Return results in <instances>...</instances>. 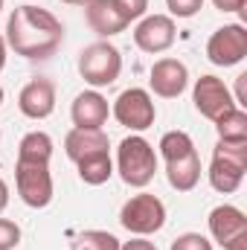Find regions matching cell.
<instances>
[{
	"instance_id": "6da1fadb",
	"label": "cell",
	"mask_w": 247,
	"mask_h": 250,
	"mask_svg": "<svg viewBox=\"0 0 247 250\" xmlns=\"http://www.w3.org/2000/svg\"><path fill=\"white\" fill-rule=\"evenodd\" d=\"M62 21L41 6H18L6 21V47H12L21 59H50L62 47Z\"/></svg>"
},
{
	"instance_id": "7a4b0ae2",
	"label": "cell",
	"mask_w": 247,
	"mask_h": 250,
	"mask_svg": "<svg viewBox=\"0 0 247 250\" xmlns=\"http://www.w3.org/2000/svg\"><path fill=\"white\" fill-rule=\"evenodd\" d=\"M117 172L128 187H148L157 175V154H154V146L140 137V134H131L125 137L117 148Z\"/></svg>"
},
{
	"instance_id": "3957f363",
	"label": "cell",
	"mask_w": 247,
	"mask_h": 250,
	"mask_svg": "<svg viewBox=\"0 0 247 250\" xmlns=\"http://www.w3.org/2000/svg\"><path fill=\"white\" fill-rule=\"evenodd\" d=\"M247 172V143H227L218 140L209 163V187L221 195H230L242 187Z\"/></svg>"
},
{
	"instance_id": "277c9868",
	"label": "cell",
	"mask_w": 247,
	"mask_h": 250,
	"mask_svg": "<svg viewBox=\"0 0 247 250\" xmlns=\"http://www.w3.org/2000/svg\"><path fill=\"white\" fill-rule=\"evenodd\" d=\"M79 73L90 87H108L123 73V56L111 41L87 44L79 53Z\"/></svg>"
},
{
	"instance_id": "5b68a950",
	"label": "cell",
	"mask_w": 247,
	"mask_h": 250,
	"mask_svg": "<svg viewBox=\"0 0 247 250\" xmlns=\"http://www.w3.org/2000/svg\"><path fill=\"white\" fill-rule=\"evenodd\" d=\"M120 224L128 233H134V236H151V233L163 230V224H166V207H163V201L157 195L140 192V195L128 198L123 204Z\"/></svg>"
},
{
	"instance_id": "8992f818",
	"label": "cell",
	"mask_w": 247,
	"mask_h": 250,
	"mask_svg": "<svg viewBox=\"0 0 247 250\" xmlns=\"http://www.w3.org/2000/svg\"><path fill=\"white\" fill-rule=\"evenodd\" d=\"M111 114L117 117V123L131 128V131H145L151 128L154 120H157V108H154V99L148 90L143 87H128L117 96Z\"/></svg>"
},
{
	"instance_id": "52a82bcc",
	"label": "cell",
	"mask_w": 247,
	"mask_h": 250,
	"mask_svg": "<svg viewBox=\"0 0 247 250\" xmlns=\"http://www.w3.org/2000/svg\"><path fill=\"white\" fill-rule=\"evenodd\" d=\"M15 187L26 207L44 209L53 201V175L41 163H15Z\"/></svg>"
},
{
	"instance_id": "ba28073f",
	"label": "cell",
	"mask_w": 247,
	"mask_h": 250,
	"mask_svg": "<svg viewBox=\"0 0 247 250\" xmlns=\"http://www.w3.org/2000/svg\"><path fill=\"white\" fill-rule=\"evenodd\" d=\"M209 233L224 250H247V215L233 204H221L209 212Z\"/></svg>"
},
{
	"instance_id": "9c48e42d",
	"label": "cell",
	"mask_w": 247,
	"mask_h": 250,
	"mask_svg": "<svg viewBox=\"0 0 247 250\" xmlns=\"http://www.w3.org/2000/svg\"><path fill=\"white\" fill-rule=\"evenodd\" d=\"M206 59L215 67H233L247 59V29L242 23H227L215 29L206 41Z\"/></svg>"
},
{
	"instance_id": "30bf717a",
	"label": "cell",
	"mask_w": 247,
	"mask_h": 250,
	"mask_svg": "<svg viewBox=\"0 0 247 250\" xmlns=\"http://www.w3.org/2000/svg\"><path fill=\"white\" fill-rule=\"evenodd\" d=\"M192 102H195L198 114L206 117V120H212V123L218 117H224L227 111L239 108L236 99H233V93H230V87L218 76H201L195 82V87H192Z\"/></svg>"
},
{
	"instance_id": "8fae6325",
	"label": "cell",
	"mask_w": 247,
	"mask_h": 250,
	"mask_svg": "<svg viewBox=\"0 0 247 250\" xmlns=\"http://www.w3.org/2000/svg\"><path fill=\"white\" fill-rule=\"evenodd\" d=\"M178 38V26L169 15H148L134 29V44L143 53H166Z\"/></svg>"
},
{
	"instance_id": "7c38bea8",
	"label": "cell",
	"mask_w": 247,
	"mask_h": 250,
	"mask_svg": "<svg viewBox=\"0 0 247 250\" xmlns=\"http://www.w3.org/2000/svg\"><path fill=\"white\" fill-rule=\"evenodd\" d=\"M18 108L29 120H47L56 111V84L44 76L26 82L21 96H18Z\"/></svg>"
},
{
	"instance_id": "4fadbf2b",
	"label": "cell",
	"mask_w": 247,
	"mask_h": 250,
	"mask_svg": "<svg viewBox=\"0 0 247 250\" xmlns=\"http://www.w3.org/2000/svg\"><path fill=\"white\" fill-rule=\"evenodd\" d=\"M148 84L160 99H178L189 84V70L178 59H160L148 73Z\"/></svg>"
},
{
	"instance_id": "5bb4252c",
	"label": "cell",
	"mask_w": 247,
	"mask_h": 250,
	"mask_svg": "<svg viewBox=\"0 0 247 250\" xmlns=\"http://www.w3.org/2000/svg\"><path fill=\"white\" fill-rule=\"evenodd\" d=\"M108 99L99 93V90H84L73 99V108H70V120L76 128H102L108 123Z\"/></svg>"
},
{
	"instance_id": "9a60e30c",
	"label": "cell",
	"mask_w": 247,
	"mask_h": 250,
	"mask_svg": "<svg viewBox=\"0 0 247 250\" xmlns=\"http://www.w3.org/2000/svg\"><path fill=\"white\" fill-rule=\"evenodd\" d=\"M64 151H67V157L73 163H79L84 157L111 151V140H108V134L102 128H73L64 137Z\"/></svg>"
},
{
	"instance_id": "2e32d148",
	"label": "cell",
	"mask_w": 247,
	"mask_h": 250,
	"mask_svg": "<svg viewBox=\"0 0 247 250\" xmlns=\"http://www.w3.org/2000/svg\"><path fill=\"white\" fill-rule=\"evenodd\" d=\"M84 18H87V26L102 35V38H111V35H120L128 29V21L120 15V9L114 6V0H90L84 6Z\"/></svg>"
},
{
	"instance_id": "e0dca14e",
	"label": "cell",
	"mask_w": 247,
	"mask_h": 250,
	"mask_svg": "<svg viewBox=\"0 0 247 250\" xmlns=\"http://www.w3.org/2000/svg\"><path fill=\"white\" fill-rule=\"evenodd\" d=\"M166 178H169V187L178 189V192H192L201 181V157L198 151H186L181 157H172L166 160Z\"/></svg>"
},
{
	"instance_id": "ac0fdd59",
	"label": "cell",
	"mask_w": 247,
	"mask_h": 250,
	"mask_svg": "<svg viewBox=\"0 0 247 250\" xmlns=\"http://www.w3.org/2000/svg\"><path fill=\"white\" fill-rule=\"evenodd\" d=\"M53 160V137L44 131H29L18 143V163H41L50 166Z\"/></svg>"
},
{
	"instance_id": "d6986e66",
	"label": "cell",
	"mask_w": 247,
	"mask_h": 250,
	"mask_svg": "<svg viewBox=\"0 0 247 250\" xmlns=\"http://www.w3.org/2000/svg\"><path fill=\"white\" fill-rule=\"evenodd\" d=\"M79 166V178L87 184V187H102L111 181L114 175V160H111V151H102V154H93V157H84L76 163Z\"/></svg>"
},
{
	"instance_id": "ffe728a7",
	"label": "cell",
	"mask_w": 247,
	"mask_h": 250,
	"mask_svg": "<svg viewBox=\"0 0 247 250\" xmlns=\"http://www.w3.org/2000/svg\"><path fill=\"white\" fill-rule=\"evenodd\" d=\"M215 131H218V140H227V143H247V114L245 108H233L227 111L224 117L215 120Z\"/></svg>"
},
{
	"instance_id": "44dd1931",
	"label": "cell",
	"mask_w": 247,
	"mask_h": 250,
	"mask_svg": "<svg viewBox=\"0 0 247 250\" xmlns=\"http://www.w3.org/2000/svg\"><path fill=\"white\" fill-rule=\"evenodd\" d=\"M120 245L123 242L108 230H84L70 242V250H120Z\"/></svg>"
},
{
	"instance_id": "7402d4cb",
	"label": "cell",
	"mask_w": 247,
	"mask_h": 250,
	"mask_svg": "<svg viewBox=\"0 0 247 250\" xmlns=\"http://www.w3.org/2000/svg\"><path fill=\"white\" fill-rule=\"evenodd\" d=\"M172 250H212V242L201 233H184L172 242Z\"/></svg>"
},
{
	"instance_id": "603a6c76",
	"label": "cell",
	"mask_w": 247,
	"mask_h": 250,
	"mask_svg": "<svg viewBox=\"0 0 247 250\" xmlns=\"http://www.w3.org/2000/svg\"><path fill=\"white\" fill-rule=\"evenodd\" d=\"M21 245V227L9 218H0V250H15Z\"/></svg>"
},
{
	"instance_id": "cb8c5ba5",
	"label": "cell",
	"mask_w": 247,
	"mask_h": 250,
	"mask_svg": "<svg viewBox=\"0 0 247 250\" xmlns=\"http://www.w3.org/2000/svg\"><path fill=\"white\" fill-rule=\"evenodd\" d=\"M114 6L120 9V15H123L125 21L131 23V21H140V18L145 15L148 0H114Z\"/></svg>"
},
{
	"instance_id": "d4e9b609",
	"label": "cell",
	"mask_w": 247,
	"mask_h": 250,
	"mask_svg": "<svg viewBox=\"0 0 247 250\" xmlns=\"http://www.w3.org/2000/svg\"><path fill=\"white\" fill-rule=\"evenodd\" d=\"M166 6L175 18H192L204 9V0H166Z\"/></svg>"
},
{
	"instance_id": "484cf974",
	"label": "cell",
	"mask_w": 247,
	"mask_h": 250,
	"mask_svg": "<svg viewBox=\"0 0 247 250\" xmlns=\"http://www.w3.org/2000/svg\"><path fill=\"white\" fill-rule=\"evenodd\" d=\"M120 250H157V248H154V242H148L145 236H137V239H131V242H123Z\"/></svg>"
},
{
	"instance_id": "4316f807",
	"label": "cell",
	"mask_w": 247,
	"mask_h": 250,
	"mask_svg": "<svg viewBox=\"0 0 247 250\" xmlns=\"http://www.w3.org/2000/svg\"><path fill=\"white\" fill-rule=\"evenodd\" d=\"M233 99H236L239 108H245L247 105V73H242V76L236 79V96H233Z\"/></svg>"
},
{
	"instance_id": "83f0119b",
	"label": "cell",
	"mask_w": 247,
	"mask_h": 250,
	"mask_svg": "<svg viewBox=\"0 0 247 250\" xmlns=\"http://www.w3.org/2000/svg\"><path fill=\"white\" fill-rule=\"evenodd\" d=\"M212 3H215V9H221V12H242L247 0H212Z\"/></svg>"
},
{
	"instance_id": "f1b7e54d",
	"label": "cell",
	"mask_w": 247,
	"mask_h": 250,
	"mask_svg": "<svg viewBox=\"0 0 247 250\" xmlns=\"http://www.w3.org/2000/svg\"><path fill=\"white\" fill-rule=\"evenodd\" d=\"M9 207V187H6V181L0 178V212Z\"/></svg>"
},
{
	"instance_id": "f546056e",
	"label": "cell",
	"mask_w": 247,
	"mask_h": 250,
	"mask_svg": "<svg viewBox=\"0 0 247 250\" xmlns=\"http://www.w3.org/2000/svg\"><path fill=\"white\" fill-rule=\"evenodd\" d=\"M6 67V38L0 35V70Z\"/></svg>"
},
{
	"instance_id": "4dcf8cb0",
	"label": "cell",
	"mask_w": 247,
	"mask_h": 250,
	"mask_svg": "<svg viewBox=\"0 0 247 250\" xmlns=\"http://www.w3.org/2000/svg\"><path fill=\"white\" fill-rule=\"evenodd\" d=\"M62 3H70V6H87L90 0H62Z\"/></svg>"
},
{
	"instance_id": "1f68e13d",
	"label": "cell",
	"mask_w": 247,
	"mask_h": 250,
	"mask_svg": "<svg viewBox=\"0 0 247 250\" xmlns=\"http://www.w3.org/2000/svg\"><path fill=\"white\" fill-rule=\"evenodd\" d=\"M0 105H3V87H0Z\"/></svg>"
},
{
	"instance_id": "d6a6232c",
	"label": "cell",
	"mask_w": 247,
	"mask_h": 250,
	"mask_svg": "<svg viewBox=\"0 0 247 250\" xmlns=\"http://www.w3.org/2000/svg\"><path fill=\"white\" fill-rule=\"evenodd\" d=\"M0 9H3V0H0Z\"/></svg>"
}]
</instances>
